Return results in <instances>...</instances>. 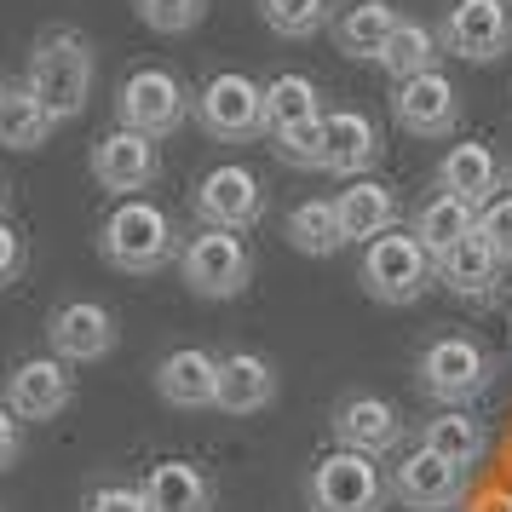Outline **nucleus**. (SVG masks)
<instances>
[{"instance_id":"obj_1","label":"nucleus","mask_w":512,"mask_h":512,"mask_svg":"<svg viewBox=\"0 0 512 512\" xmlns=\"http://www.w3.org/2000/svg\"><path fill=\"white\" fill-rule=\"evenodd\" d=\"M98 254L110 271H127V277H150L162 271L167 259H179V231L156 202L144 196H121L110 219L98 225Z\"/></svg>"},{"instance_id":"obj_2","label":"nucleus","mask_w":512,"mask_h":512,"mask_svg":"<svg viewBox=\"0 0 512 512\" xmlns=\"http://www.w3.org/2000/svg\"><path fill=\"white\" fill-rule=\"evenodd\" d=\"M29 93L47 104L52 121H75L93 93V47L81 29H47L29 52Z\"/></svg>"},{"instance_id":"obj_3","label":"nucleus","mask_w":512,"mask_h":512,"mask_svg":"<svg viewBox=\"0 0 512 512\" xmlns=\"http://www.w3.org/2000/svg\"><path fill=\"white\" fill-rule=\"evenodd\" d=\"M495 351L478 334H438L432 346L415 357V386L443 409H466L472 397H484L495 386Z\"/></svg>"},{"instance_id":"obj_4","label":"nucleus","mask_w":512,"mask_h":512,"mask_svg":"<svg viewBox=\"0 0 512 512\" xmlns=\"http://www.w3.org/2000/svg\"><path fill=\"white\" fill-rule=\"evenodd\" d=\"M357 282H363V294L380 305H415L432 282H438V259L420 248L415 231H386L363 242V265H357Z\"/></svg>"},{"instance_id":"obj_5","label":"nucleus","mask_w":512,"mask_h":512,"mask_svg":"<svg viewBox=\"0 0 512 512\" xmlns=\"http://www.w3.org/2000/svg\"><path fill=\"white\" fill-rule=\"evenodd\" d=\"M305 495H311V512H386V472L374 455H357V449H328L323 461L311 466L305 478Z\"/></svg>"},{"instance_id":"obj_6","label":"nucleus","mask_w":512,"mask_h":512,"mask_svg":"<svg viewBox=\"0 0 512 512\" xmlns=\"http://www.w3.org/2000/svg\"><path fill=\"white\" fill-rule=\"evenodd\" d=\"M179 277H185V288L202 294V300H236V294L254 282V254H248V242L236 231L202 225V231L179 248Z\"/></svg>"},{"instance_id":"obj_7","label":"nucleus","mask_w":512,"mask_h":512,"mask_svg":"<svg viewBox=\"0 0 512 512\" xmlns=\"http://www.w3.org/2000/svg\"><path fill=\"white\" fill-rule=\"evenodd\" d=\"M190 110H196V98L185 93V81L173 70H156V64L133 70L116 93V121L133 133H150V139H167Z\"/></svg>"},{"instance_id":"obj_8","label":"nucleus","mask_w":512,"mask_h":512,"mask_svg":"<svg viewBox=\"0 0 512 512\" xmlns=\"http://www.w3.org/2000/svg\"><path fill=\"white\" fill-rule=\"evenodd\" d=\"M196 121H202V133L219 139V144L259 139V133H265V87L242 70L213 75L208 87L196 93Z\"/></svg>"},{"instance_id":"obj_9","label":"nucleus","mask_w":512,"mask_h":512,"mask_svg":"<svg viewBox=\"0 0 512 512\" xmlns=\"http://www.w3.org/2000/svg\"><path fill=\"white\" fill-rule=\"evenodd\" d=\"M438 41L461 64H495L512 52V12L507 0H455L438 24Z\"/></svg>"},{"instance_id":"obj_10","label":"nucleus","mask_w":512,"mask_h":512,"mask_svg":"<svg viewBox=\"0 0 512 512\" xmlns=\"http://www.w3.org/2000/svg\"><path fill=\"white\" fill-rule=\"evenodd\" d=\"M190 208H196V219L213 225V231H248V225L265 219V185H259L254 167L225 162V167H213L208 179L196 185Z\"/></svg>"},{"instance_id":"obj_11","label":"nucleus","mask_w":512,"mask_h":512,"mask_svg":"<svg viewBox=\"0 0 512 512\" xmlns=\"http://www.w3.org/2000/svg\"><path fill=\"white\" fill-rule=\"evenodd\" d=\"M328 426H334V443L340 449H357V455H392V449H403V438H409V420H403V409H397L392 397H374V392H351L334 403V415H328Z\"/></svg>"},{"instance_id":"obj_12","label":"nucleus","mask_w":512,"mask_h":512,"mask_svg":"<svg viewBox=\"0 0 512 512\" xmlns=\"http://www.w3.org/2000/svg\"><path fill=\"white\" fill-rule=\"evenodd\" d=\"M466 478H472L466 466L443 461L426 443H415V449H403V461L392 466V495L409 512H455L466 501Z\"/></svg>"},{"instance_id":"obj_13","label":"nucleus","mask_w":512,"mask_h":512,"mask_svg":"<svg viewBox=\"0 0 512 512\" xmlns=\"http://www.w3.org/2000/svg\"><path fill=\"white\" fill-rule=\"evenodd\" d=\"M392 116L415 139H449L461 127V93H455V81L443 70H426L392 93Z\"/></svg>"},{"instance_id":"obj_14","label":"nucleus","mask_w":512,"mask_h":512,"mask_svg":"<svg viewBox=\"0 0 512 512\" xmlns=\"http://www.w3.org/2000/svg\"><path fill=\"white\" fill-rule=\"evenodd\" d=\"M162 173V150L150 133H133V127H116L93 144V179L116 196H133V190H150Z\"/></svg>"},{"instance_id":"obj_15","label":"nucleus","mask_w":512,"mask_h":512,"mask_svg":"<svg viewBox=\"0 0 512 512\" xmlns=\"http://www.w3.org/2000/svg\"><path fill=\"white\" fill-rule=\"evenodd\" d=\"M47 340H52V357H64V363H98V357L116 351V311L98 300L58 305L47 317Z\"/></svg>"},{"instance_id":"obj_16","label":"nucleus","mask_w":512,"mask_h":512,"mask_svg":"<svg viewBox=\"0 0 512 512\" xmlns=\"http://www.w3.org/2000/svg\"><path fill=\"white\" fill-rule=\"evenodd\" d=\"M70 397H75V380L64 357H24L6 374V403L24 420H58L70 409Z\"/></svg>"},{"instance_id":"obj_17","label":"nucleus","mask_w":512,"mask_h":512,"mask_svg":"<svg viewBox=\"0 0 512 512\" xmlns=\"http://www.w3.org/2000/svg\"><path fill=\"white\" fill-rule=\"evenodd\" d=\"M501 277H507V259L495 254L478 231L466 236V242H455V248L438 259V282L466 305H495L501 300Z\"/></svg>"},{"instance_id":"obj_18","label":"nucleus","mask_w":512,"mask_h":512,"mask_svg":"<svg viewBox=\"0 0 512 512\" xmlns=\"http://www.w3.org/2000/svg\"><path fill=\"white\" fill-rule=\"evenodd\" d=\"M380 162V127L363 110H328L323 116V173L334 179H369Z\"/></svg>"},{"instance_id":"obj_19","label":"nucleus","mask_w":512,"mask_h":512,"mask_svg":"<svg viewBox=\"0 0 512 512\" xmlns=\"http://www.w3.org/2000/svg\"><path fill=\"white\" fill-rule=\"evenodd\" d=\"M156 392L173 409H213L219 403V357L202 346H179L156 363Z\"/></svg>"},{"instance_id":"obj_20","label":"nucleus","mask_w":512,"mask_h":512,"mask_svg":"<svg viewBox=\"0 0 512 512\" xmlns=\"http://www.w3.org/2000/svg\"><path fill=\"white\" fill-rule=\"evenodd\" d=\"M334 213H340L346 242H374L403 225V196L380 179H346V190L334 196Z\"/></svg>"},{"instance_id":"obj_21","label":"nucleus","mask_w":512,"mask_h":512,"mask_svg":"<svg viewBox=\"0 0 512 512\" xmlns=\"http://www.w3.org/2000/svg\"><path fill=\"white\" fill-rule=\"evenodd\" d=\"M438 190L443 196H461L472 208H484L501 196V162H495V150L478 139H461L449 144V156L438 162Z\"/></svg>"},{"instance_id":"obj_22","label":"nucleus","mask_w":512,"mask_h":512,"mask_svg":"<svg viewBox=\"0 0 512 512\" xmlns=\"http://www.w3.org/2000/svg\"><path fill=\"white\" fill-rule=\"evenodd\" d=\"M397 24H403V12H397L392 0H346L328 29H334V47L346 52V58H374L380 64V52L397 35Z\"/></svg>"},{"instance_id":"obj_23","label":"nucleus","mask_w":512,"mask_h":512,"mask_svg":"<svg viewBox=\"0 0 512 512\" xmlns=\"http://www.w3.org/2000/svg\"><path fill=\"white\" fill-rule=\"evenodd\" d=\"M277 403V369L259 357V351H231L219 357V403L225 415H259Z\"/></svg>"},{"instance_id":"obj_24","label":"nucleus","mask_w":512,"mask_h":512,"mask_svg":"<svg viewBox=\"0 0 512 512\" xmlns=\"http://www.w3.org/2000/svg\"><path fill=\"white\" fill-rule=\"evenodd\" d=\"M144 501H150V512H213V484L202 466L162 461L144 478Z\"/></svg>"},{"instance_id":"obj_25","label":"nucleus","mask_w":512,"mask_h":512,"mask_svg":"<svg viewBox=\"0 0 512 512\" xmlns=\"http://www.w3.org/2000/svg\"><path fill=\"white\" fill-rule=\"evenodd\" d=\"M409 231L420 236V248H426L432 259H443L455 242H466V236L478 231V208L461 202V196H443V190H438V196H426V202H420V213H415V225H409Z\"/></svg>"},{"instance_id":"obj_26","label":"nucleus","mask_w":512,"mask_h":512,"mask_svg":"<svg viewBox=\"0 0 512 512\" xmlns=\"http://www.w3.org/2000/svg\"><path fill=\"white\" fill-rule=\"evenodd\" d=\"M420 443L432 449V455H443V461H455V466H472L489 455V432H484V420H472L466 409H443V415H432L426 426H420Z\"/></svg>"},{"instance_id":"obj_27","label":"nucleus","mask_w":512,"mask_h":512,"mask_svg":"<svg viewBox=\"0 0 512 512\" xmlns=\"http://www.w3.org/2000/svg\"><path fill=\"white\" fill-rule=\"evenodd\" d=\"M317 116H328V110L311 75L282 70L265 81V133H282V127H300V121H317Z\"/></svg>"},{"instance_id":"obj_28","label":"nucleus","mask_w":512,"mask_h":512,"mask_svg":"<svg viewBox=\"0 0 512 512\" xmlns=\"http://www.w3.org/2000/svg\"><path fill=\"white\" fill-rule=\"evenodd\" d=\"M282 236H288L300 254H311V259H328V254H340V248H346L340 213H334V202H323V196H311V202H300V208H288Z\"/></svg>"},{"instance_id":"obj_29","label":"nucleus","mask_w":512,"mask_h":512,"mask_svg":"<svg viewBox=\"0 0 512 512\" xmlns=\"http://www.w3.org/2000/svg\"><path fill=\"white\" fill-rule=\"evenodd\" d=\"M438 52H443L438 29H426V24H415V18H403V24H397V35L386 41V52H380V70H386L397 87H403V81H415V75L438 70Z\"/></svg>"},{"instance_id":"obj_30","label":"nucleus","mask_w":512,"mask_h":512,"mask_svg":"<svg viewBox=\"0 0 512 512\" xmlns=\"http://www.w3.org/2000/svg\"><path fill=\"white\" fill-rule=\"evenodd\" d=\"M58 121L47 116V104L29 93V87H6V104H0V144L6 150H41L52 139Z\"/></svg>"},{"instance_id":"obj_31","label":"nucleus","mask_w":512,"mask_h":512,"mask_svg":"<svg viewBox=\"0 0 512 512\" xmlns=\"http://www.w3.org/2000/svg\"><path fill=\"white\" fill-rule=\"evenodd\" d=\"M259 18L282 41H311L323 24H334V6L328 0H259Z\"/></svg>"},{"instance_id":"obj_32","label":"nucleus","mask_w":512,"mask_h":512,"mask_svg":"<svg viewBox=\"0 0 512 512\" xmlns=\"http://www.w3.org/2000/svg\"><path fill=\"white\" fill-rule=\"evenodd\" d=\"M133 12H139L144 29H156V35H185V29L202 24L208 0H133Z\"/></svg>"},{"instance_id":"obj_33","label":"nucleus","mask_w":512,"mask_h":512,"mask_svg":"<svg viewBox=\"0 0 512 512\" xmlns=\"http://www.w3.org/2000/svg\"><path fill=\"white\" fill-rule=\"evenodd\" d=\"M271 150H277V162H288V167H323V116L271 133Z\"/></svg>"},{"instance_id":"obj_34","label":"nucleus","mask_w":512,"mask_h":512,"mask_svg":"<svg viewBox=\"0 0 512 512\" xmlns=\"http://www.w3.org/2000/svg\"><path fill=\"white\" fill-rule=\"evenodd\" d=\"M478 236H484L489 248L512 265V190H501L495 202H484V208H478Z\"/></svg>"},{"instance_id":"obj_35","label":"nucleus","mask_w":512,"mask_h":512,"mask_svg":"<svg viewBox=\"0 0 512 512\" xmlns=\"http://www.w3.org/2000/svg\"><path fill=\"white\" fill-rule=\"evenodd\" d=\"M87 512H150V501H144V489H133V484H104V489H93Z\"/></svg>"},{"instance_id":"obj_36","label":"nucleus","mask_w":512,"mask_h":512,"mask_svg":"<svg viewBox=\"0 0 512 512\" xmlns=\"http://www.w3.org/2000/svg\"><path fill=\"white\" fill-rule=\"evenodd\" d=\"M18 455H24V415L12 403H0V472L18 466Z\"/></svg>"},{"instance_id":"obj_37","label":"nucleus","mask_w":512,"mask_h":512,"mask_svg":"<svg viewBox=\"0 0 512 512\" xmlns=\"http://www.w3.org/2000/svg\"><path fill=\"white\" fill-rule=\"evenodd\" d=\"M24 236H18V225H6V219H0V288H6V282H18L24 277Z\"/></svg>"},{"instance_id":"obj_38","label":"nucleus","mask_w":512,"mask_h":512,"mask_svg":"<svg viewBox=\"0 0 512 512\" xmlns=\"http://www.w3.org/2000/svg\"><path fill=\"white\" fill-rule=\"evenodd\" d=\"M0 208H6V185H0Z\"/></svg>"},{"instance_id":"obj_39","label":"nucleus","mask_w":512,"mask_h":512,"mask_svg":"<svg viewBox=\"0 0 512 512\" xmlns=\"http://www.w3.org/2000/svg\"><path fill=\"white\" fill-rule=\"evenodd\" d=\"M0 104H6V87H0Z\"/></svg>"},{"instance_id":"obj_40","label":"nucleus","mask_w":512,"mask_h":512,"mask_svg":"<svg viewBox=\"0 0 512 512\" xmlns=\"http://www.w3.org/2000/svg\"><path fill=\"white\" fill-rule=\"evenodd\" d=\"M507 190H512V173H507Z\"/></svg>"}]
</instances>
